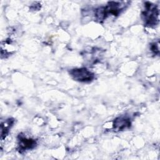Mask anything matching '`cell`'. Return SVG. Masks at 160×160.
Masks as SVG:
<instances>
[{
	"label": "cell",
	"mask_w": 160,
	"mask_h": 160,
	"mask_svg": "<svg viewBox=\"0 0 160 160\" xmlns=\"http://www.w3.org/2000/svg\"><path fill=\"white\" fill-rule=\"evenodd\" d=\"M36 146V141L31 138L22 135L21 134L18 136V149L20 152L25 151L31 149Z\"/></svg>",
	"instance_id": "277c9868"
},
{
	"label": "cell",
	"mask_w": 160,
	"mask_h": 160,
	"mask_svg": "<svg viewBox=\"0 0 160 160\" xmlns=\"http://www.w3.org/2000/svg\"><path fill=\"white\" fill-rule=\"evenodd\" d=\"M69 74L75 81L79 82H88L92 81L94 78V73L85 68L71 69Z\"/></svg>",
	"instance_id": "7a4b0ae2"
},
{
	"label": "cell",
	"mask_w": 160,
	"mask_h": 160,
	"mask_svg": "<svg viewBox=\"0 0 160 160\" xmlns=\"http://www.w3.org/2000/svg\"><path fill=\"white\" fill-rule=\"evenodd\" d=\"M14 123V120L11 118L8 119L1 122V139L2 141L9 132V129Z\"/></svg>",
	"instance_id": "8992f818"
},
{
	"label": "cell",
	"mask_w": 160,
	"mask_h": 160,
	"mask_svg": "<svg viewBox=\"0 0 160 160\" xmlns=\"http://www.w3.org/2000/svg\"><path fill=\"white\" fill-rule=\"evenodd\" d=\"M151 51L154 54H158L159 52V41L154 42L151 44L150 46Z\"/></svg>",
	"instance_id": "52a82bcc"
},
{
	"label": "cell",
	"mask_w": 160,
	"mask_h": 160,
	"mask_svg": "<svg viewBox=\"0 0 160 160\" xmlns=\"http://www.w3.org/2000/svg\"><path fill=\"white\" fill-rule=\"evenodd\" d=\"M126 2H119V1H110L108 2V4L104 6V12L106 17L108 16H118L120 12L123 11L125 8Z\"/></svg>",
	"instance_id": "3957f363"
},
{
	"label": "cell",
	"mask_w": 160,
	"mask_h": 160,
	"mask_svg": "<svg viewBox=\"0 0 160 160\" xmlns=\"http://www.w3.org/2000/svg\"><path fill=\"white\" fill-rule=\"evenodd\" d=\"M131 125L130 118L126 115H122L116 118L113 122V129L116 131H122L129 128Z\"/></svg>",
	"instance_id": "5b68a950"
},
{
	"label": "cell",
	"mask_w": 160,
	"mask_h": 160,
	"mask_svg": "<svg viewBox=\"0 0 160 160\" xmlns=\"http://www.w3.org/2000/svg\"><path fill=\"white\" fill-rule=\"evenodd\" d=\"M144 10L142 12V19L146 25L154 26L159 23V9L158 6L149 2H146Z\"/></svg>",
	"instance_id": "6da1fadb"
}]
</instances>
